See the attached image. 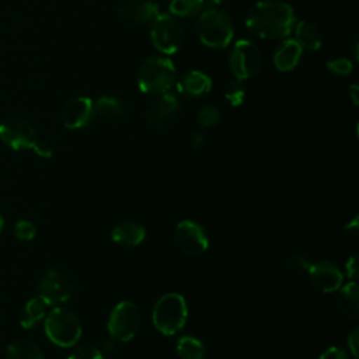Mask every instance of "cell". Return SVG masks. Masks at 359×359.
<instances>
[{"label": "cell", "instance_id": "obj_1", "mask_svg": "<svg viewBox=\"0 0 359 359\" xmlns=\"http://www.w3.org/2000/svg\"><path fill=\"white\" fill-rule=\"evenodd\" d=\"M294 22L293 7L279 0L258 1L245 17V27L262 39L286 38L292 32Z\"/></svg>", "mask_w": 359, "mask_h": 359}, {"label": "cell", "instance_id": "obj_2", "mask_svg": "<svg viewBox=\"0 0 359 359\" xmlns=\"http://www.w3.org/2000/svg\"><path fill=\"white\" fill-rule=\"evenodd\" d=\"M175 66L164 56H151L146 59L136 73V83L142 93L160 95L168 93L175 83Z\"/></svg>", "mask_w": 359, "mask_h": 359}, {"label": "cell", "instance_id": "obj_3", "mask_svg": "<svg viewBox=\"0 0 359 359\" xmlns=\"http://www.w3.org/2000/svg\"><path fill=\"white\" fill-rule=\"evenodd\" d=\"M195 32L199 41L213 49L226 48L234 35L230 17L219 8L202 10L195 22Z\"/></svg>", "mask_w": 359, "mask_h": 359}, {"label": "cell", "instance_id": "obj_4", "mask_svg": "<svg viewBox=\"0 0 359 359\" xmlns=\"http://www.w3.org/2000/svg\"><path fill=\"white\" fill-rule=\"evenodd\" d=\"M0 139L14 150L32 149L41 157L52 156V147L38 140L34 126L20 116H10L0 122Z\"/></svg>", "mask_w": 359, "mask_h": 359}, {"label": "cell", "instance_id": "obj_5", "mask_svg": "<svg viewBox=\"0 0 359 359\" xmlns=\"http://www.w3.org/2000/svg\"><path fill=\"white\" fill-rule=\"evenodd\" d=\"M188 317V306L182 294L170 292L163 294L154 304L151 321L163 335H174L184 328Z\"/></svg>", "mask_w": 359, "mask_h": 359}, {"label": "cell", "instance_id": "obj_6", "mask_svg": "<svg viewBox=\"0 0 359 359\" xmlns=\"http://www.w3.org/2000/svg\"><path fill=\"white\" fill-rule=\"evenodd\" d=\"M45 334L50 342L62 348L76 345L81 337V323L69 309L55 306L45 316Z\"/></svg>", "mask_w": 359, "mask_h": 359}, {"label": "cell", "instance_id": "obj_7", "mask_svg": "<svg viewBox=\"0 0 359 359\" xmlns=\"http://www.w3.org/2000/svg\"><path fill=\"white\" fill-rule=\"evenodd\" d=\"M140 311L130 300L119 302L111 311L107 330L111 339L129 342L135 338L140 327Z\"/></svg>", "mask_w": 359, "mask_h": 359}, {"label": "cell", "instance_id": "obj_8", "mask_svg": "<svg viewBox=\"0 0 359 359\" xmlns=\"http://www.w3.org/2000/svg\"><path fill=\"white\" fill-rule=\"evenodd\" d=\"M150 39L153 46L163 55L175 53L184 42V28L171 14L160 13L150 24Z\"/></svg>", "mask_w": 359, "mask_h": 359}, {"label": "cell", "instance_id": "obj_9", "mask_svg": "<svg viewBox=\"0 0 359 359\" xmlns=\"http://www.w3.org/2000/svg\"><path fill=\"white\" fill-rule=\"evenodd\" d=\"M262 56L258 46L248 39H238L230 55L229 67L234 79L245 80L252 77L261 67Z\"/></svg>", "mask_w": 359, "mask_h": 359}, {"label": "cell", "instance_id": "obj_10", "mask_svg": "<svg viewBox=\"0 0 359 359\" xmlns=\"http://www.w3.org/2000/svg\"><path fill=\"white\" fill-rule=\"evenodd\" d=\"M38 293L46 306L55 307L73 297L74 286L66 273L59 269H49L39 279Z\"/></svg>", "mask_w": 359, "mask_h": 359}, {"label": "cell", "instance_id": "obj_11", "mask_svg": "<svg viewBox=\"0 0 359 359\" xmlns=\"http://www.w3.org/2000/svg\"><path fill=\"white\" fill-rule=\"evenodd\" d=\"M174 243L187 255H202L209 247V237L202 224L194 220H182L174 229Z\"/></svg>", "mask_w": 359, "mask_h": 359}, {"label": "cell", "instance_id": "obj_12", "mask_svg": "<svg viewBox=\"0 0 359 359\" xmlns=\"http://www.w3.org/2000/svg\"><path fill=\"white\" fill-rule=\"evenodd\" d=\"M180 112V102L174 94L164 93L156 95V100L149 105L146 111V121L154 130L167 129Z\"/></svg>", "mask_w": 359, "mask_h": 359}, {"label": "cell", "instance_id": "obj_13", "mask_svg": "<svg viewBox=\"0 0 359 359\" xmlns=\"http://www.w3.org/2000/svg\"><path fill=\"white\" fill-rule=\"evenodd\" d=\"M95 116L94 102L88 97H73L62 109V122L67 129H81L87 126Z\"/></svg>", "mask_w": 359, "mask_h": 359}, {"label": "cell", "instance_id": "obj_14", "mask_svg": "<svg viewBox=\"0 0 359 359\" xmlns=\"http://www.w3.org/2000/svg\"><path fill=\"white\" fill-rule=\"evenodd\" d=\"M307 273L314 287L324 293L337 292L344 282L341 269L331 261H318L311 264Z\"/></svg>", "mask_w": 359, "mask_h": 359}, {"label": "cell", "instance_id": "obj_15", "mask_svg": "<svg viewBox=\"0 0 359 359\" xmlns=\"http://www.w3.org/2000/svg\"><path fill=\"white\" fill-rule=\"evenodd\" d=\"M158 14V4L151 0H126L118 7L121 20L137 25H150Z\"/></svg>", "mask_w": 359, "mask_h": 359}, {"label": "cell", "instance_id": "obj_16", "mask_svg": "<svg viewBox=\"0 0 359 359\" xmlns=\"http://www.w3.org/2000/svg\"><path fill=\"white\" fill-rule=\"evenodd\" d=\"M178 91L189 98H199L206 95L212 88V79L199 70H189L181 76L177 83Z\"/></svg>", "mask_w": 359, "mask_h": 359}, {"label": "cell", "instance_id": "obj_17", "mask_svg": "<svg viewBox=\"0 0 359 359\" xmlns=\"http://www.w3.org/2000/svg\"><path fill=\"white\" fill-rule=\"evenodd\" d=\"M303 49L294 38L283 39L273 52V65L280 72H290L299 65Z\"/></svg>", "mask_w": 359, "mask_h": 359}, {"label": "cell", "instance_id": "obj_18", "mask_svg": "<svg viewBox=\"0 0 359 359\" xmlns=\"http://www.w3.org/2000/svg\"><path fill=\"white\" fill-rule=\"evenodd\" d=\"M337 292L335 303L339 313L348 320L356 321L359 318V289L356 280L341 286Z\"/></svg>", "mask_w": 359, "mask_h": 359}, {"label": "cell", "instance_id": "obj_19", "mask_svg": "<svg viewBox=\"0 0 359 359\" xmlns=\"http://www.w3.org/2000/svg\"><path fill=\"white\" fill-rule=\"evenodd\" d=\"M114 243L125 247H136L146 238V229L136 222H122L111 231Z\"/></svg>", "mask_w": 359, "mask_h": 359}, {"label": "cell", "instance_id": "obj_20", "mask_svg": "<svg viewBox=\"0 0 359 359\" xmlns=\"http://www.w3.org/2000/svg\"><path fill=\"white\" fill-rule=\"evenodd\" d=\"M294 39L302 49L317 50L321 46L323 36L317 25L309 21H299L294 25Z\"/></svg>", "mask_w": 359, "mask_h": 359}, {"label": "cell", "instance_id": "obj_21", "mask_svg": "<svg viewBox=\"0 0 359 359\" xmlns=\"http://www.w3.org/2000/svg\"><path fill=\"white\" fill-rule=\"evenodd\" d=\"M46 304L39 297L29 299L20 314V324L22 328L29 330L38 325L46 316Z\"/></svg>", "mask_w": 359, "mask_h": 359}, {"label": "cell", "instance_id": "obj_22", "mask_svg": "<svg viewBox=\"0 0 359 359\" xmlns=\"http://www.w3.org/2000/svg\"><path fill=\"white\" fill-rule=\"evenodd\" d=\"M95 115H100L105 121L121 119L125 114V104L114 95H102L94 102Z\"/></svg>", "mask_w": 359, "mask_h": 359}, {"label": "cell", "instance_id": "obj_23", "mask_svg": "<svg viewBox=\"0 0 359 359\" xmlns=\"http://www.w3.org/2000/svg\"><path fill=\"white\" fill-rule=\"evenodd\" d=\"M7 359H45L41 348L28 339H15L8 344Z\"/></svg>", "mask_w": 359, "mask_h": 359}, {"label": "cell", "instance_id": "obj_24", "mask_svg": "<svg viewBox=\"0 0 359 359\" xmlns=\"http://www.w3.org/2000/svg\"><path fill=\"white\" fill-rule=\"evenodd\" d=\"M177 353L181 359H205L203 342L192 335H184L177 341Z\"/></svg>", "mask_w": 359, "mask_h": 359}, {"label": "cell", "instance_id": "obj_25", "mask_svg": "<svg viewBox=\"0 0 359 359\" xmlns=\"http://www.w3.org/2000/svg\"><path fill=\"white\" fill-rule=\"evenodd\" d=\"M205 0H171L168 10L172 17L192 18L202 13Z\"/></svg>", "mask_w": 359, "mask_h": 359}, {"label": "cell", "instance_id": "obj_26", "mask_svg": "<svg viewBox=\"0 0 359 359\" xmlns=\"http://www.w3.org/2000/svg\"><path fill=\"white\" fill-rule=\"evenodd\" d=\"M223 94L231 107L241 105L245 98V87L243 84V80L233 79V80L227 81L224 86Z\"/></svg>", "mask_w": 359, "mask_h": 359}, {"label": "cell", "instance_id": "obj_27", "mask_svg": "<svg viewBox=\"0 0 359 359\" xmlns=\"http://www.w3.org/2000/svg\"><path fill=\"white\" fill-rule=\"evenodd\" d=\"M325 67L335 76H348L353 69V63L348 57L335 56L325 62Z\"/></svg>", "mask_w": 359, "mask_h": 359}, {"label": "cell", "instance_id": "obj_28", "mask_svg": "<svg viewBox=\"0 0 359 359\" xmlns=\"http://www.w3.org/2000/svg\"><path fill=\"white\" fill-rule=\"evenodd\" d=\"M198 125L202 128H210L220 121V111L213 105H203L196 114Z\"/></svg>", "mask_w": 359, "mask_h": 359}, {"label": "cell", "instance_id": "obj_29", "mask_svg": "<svg viewBox=\"0 0 359 359\" xmlns=\"http://www.w3.org/2000/svg\"><path fill=\"white\" fill-rule=\"evenodd\" d=\"M14 234L21 241H29L36 236V227L29 220H18L14 224Z\"/></svg>", "mask_w": 359, "mask_h": 359}, {"label": "cell", "instance_id": "obj_30", "mask_svg": "<svg viewBox=\"0 0 359 359\" xmlns=\"http://www.w3.org/2000/svg\"><path fill=\"white\" fill-rule=\"evenodd\" d=\"M67 359H105L101 351L93 345H81L76 348Z\"/></svg>", "mask_w": 359, "mask_h": 359}, {"label": "cell", "instance_id": "obj_31", "mask_svg": "<svg viewBox=\"0 0 359 359\" xmlns=\"http://www.w3.org/2000/svg\"><path fill=\"white\" fill-rule=\"evenodd\" d=\"M311 262L302 257V255H292L287 261V266L292 272H296V273H302V272H309V268H310Z\"/></svg>", "mask_w": 359, "mask_h": 359}, {"label": "cell", "instance_id": "obj_32", "mask_svg": "<svg viewBox=\"0 0 359 359\" xmlns=\"http://www.w3.org/2000/svg\"><path fill=\"white\" fill-rule=\"evenodd\" d=\"M320 359H348L346 351L339 346H330L321 355Z\"/></svg>", "mask_w": 359, "mask_h": 359}, {"label": "cell", "instance_id": "obj_33", "mask_svg": "<svg viewBox=\"0 0 359 359\" xmlns=\"http://www.w3.org/2000/svg\"><path fill=\"white\" fill-rule=\"evenodd\" d=\"M359 328H355L349 335H348V346L353 358H358V345H359Z\"/></svg>", "mask_w": 359, "mask_h": 359}, {"label": "cell", "instance_id": "obj_34", "mask_svg": "<svg viewBox=\"0 0 359 359\" xmlns=\"http://www.w3.org/2000/svg\"><path fill=\"white\" fill-rule=\"evenodd\" d=\"M345 231H346L348 236L352 237V238H356V237H358V234H359V219H358V216H355L351 222L346 223Z\"/></svg>", "mask_w": 359, "mask_h": 359}, {"label": "cell", "instance_id": "obj_35", "mask_svg": "<svg viewBox=\"0 0 359 359\" xmlns=\"http://www.w3.org/2000/svg\"><path fill=\"white\" fill-rule=\"evenodd\" d=\"M346 273L351 279L355 280L356 275H358V264H356V255H352L348 261H346Z\"/></svg>", "mask_w": 359, "mask_h": 359}, {"label": "cell", "instance_id": "obj_36", "mask_svg": "<svg viewBox=\"0 0 359 359\" xmlns=\"http://www.w3.org/2000/svg\"><path fill=\"white\" fill-rule=\"evenodd\" d=\"M191 143H192L194 149H202L205 144V136L201 132H196V133H194Z\"/></svg>", "mask_w": 359, "mask_h": 359}, {"label": "cell", "instance_id": "obj_37", "mask_svg": "<svg viewBox=\"0 0 359 359\" xmlns=\"http://www.w3.org/2000/svg\"><path fill=\"white\" fill-rule=\"evenodd\" d=\"M348 97L352 100L353 105H358V101H359V87L356 84H351L349 86Z\"/></svg>", "mask_w": 359, "mask_h": 359}, {"label": "cell", "instance_id": "obj_38", "mask_svg": "<svg viewBox=\"0 0 359 359\" xmlns=\"http://www.w3.org/2000/svg\"><path fill=\"white\" fill-rule=\"evenodd\" d=\"M3 226H4V217L0 215V233H1V229H3Z\"/></svg>", "mask_w": 359, "mask_h": 359}, {"label": "cell", "instance_id": "obj_39", "mask_svg": "<svg viewBox=\"0 0 359 359\" xmlns=\"http://www.w3.org/2000/svg\"><path fill=\"white\" fill-rule=\"evenodd\" d=\"M223 0H209V3H212V4H220Z\"/></svg>", "mask_w": 359, "mask_h": 359}, {"label": "cell", "instance_id": "obj_40", "mask_svg": "<svg viewBox=\"0 0 359 359\" xmlns=\"http://www.w3.org/2000/svg\"><path fill=\"white\" fill-rule=\"evenodd\" d=\"M353 359H358V358H353Z\"/></svg>", "mask_w": 359, "mask_h": 359}]
</instances>
